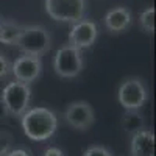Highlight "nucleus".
<instances>
[{
  "instance_id": "19",
  "label": "nucleus",
  "mask_w": 156,
  "mask_h": 156,
  "mask_svg": "<svg viewBox=\"0 0 156 156\" xmlns=\"http://www.w3.org/2000/svg\"><path fill=\"white\" fill-rule=\"evenodd\" d=\"M6 156H30L25 150H20V148H17V150H9L8 153H6Z\"/></svg>"
},
{
  "instance_id": "12",
  "label": "nucleus",
  "mask_w": 156,
  "mask_h": 156,
  "mask_svg": "<svg viewBox=\"0 0 156 156\" xmlns=\"http://www.w3.org/2000/svg\"><path fill=\"white\" fill-rule=\"evenodd\" d=\"M23 30V25L12 20H0V42L6 45H16Z\"/></svg>"
},
{
  "instance_id": "7",
  "label": "nucleus",
  "mask_w": 156,
  "mask_h": 156,
  "mask_svg": "<svg viewBox=\"0 0 156 156\" xmlns=\"http://www.w3.org/2000/svg\"><path fill=\"white\" fill-rule=\"evenodd\" d=\"M64 119H66V122L72 128L78 129V131H84V129H87L94 125L95 112H94V108L87 101L78 100V101H72L66 108V111H64Z\"/></svg>"
},
{
  "instance_id": "17",
  "label": "nucleus",
  "mask_w": 156,
  "mask_h": 156,
  "mask_svg": "<svg viewBox=\"0 0 156 156\" xmlns=\"http://www.w3.org/2000/svg\"><path fill=\"white\" fill-rule=\"evenodd\" d=\"M9 72H11V64H9V61L6 59L5 55L0 53V80H2V78H5V76H8Z\"/></svg>"
},
{
  "instance_id": "13",
  "label": "nucleus",
  "mask_w": 156,
  "mask_h": 156,
  "mask_svg": "<svg viewBox=\"0 0 156 156\" xmlns=\"http://www.w3.org/2000/svg\"><path fill=\"white\" fill-rule=\"evenodd\" d=\"M144 125H145L144 115L139 111H125V114L122 115V128L129 136L144 129Z\"/></svg>"
},
{
  "instance_id": "15",
  "label": "nucleus",
  "mask_w": 156,
  "mask_h": 156,
  "mask_svg": "<svg viewBox=\"0 0 156 156\" xmlns=\"http://www.w3.org/2000/svg\"><path fill=\"white\" fill-rule=\"evenodd\" d=\"M12 147V136L8 131H0V156H6Z\"/></svg>"
},
{
  "instance_id": "16",
  "label": "nucleus",
  "mask_w": 156,
  "mask_h": 156,
  "mask_svg": "<svg viewBox=\"0 0 156 156\" xmlns=\"http://www.w3.org/2000/svg\"><path fill=\"white\" fill-rule=\"evenodd\" d=\"M83 156H112L111 151L105 147H100V145H92V147H87L83 153Z\"/></svg>"
},
{
  "instance_id": "18",
  "label": "nucleus",
  "mask_w": 156,
  "mask_h": 156,
  "mask_svg": "<svg viewBox=\"0 0 156 156\" xmlns=\"http://www.w3.org/2000/svg\"><path fill=\"white\" fill-rule=\"evenodd\" d=\"M42 156H64V153L59 148H56V147H50V148H47L44 151Z\"/></svg>"
},
{
  "instance_id": "5",
  "label": "nucleus",
  "mask_w": 156,
  "mask_h": 156,
  "mask_svg": "<svg viewBox=\"0 0 156 156\" xmlns=\"http://www.w3.org/2000/svg\"><path fill=\"white\" fill-rule=\"evenodd\" d=\"M117 98H119L120 105L125 108V111H139L148 98V90L140 78L131 76L123 80L119 86Z\"/></svg>"
},
{
  "instance_id": "20",
  "label": "nucleus",
  "mask_w": 156,
  "mask_h": 156,
  "mask_svg": "<svg viewBox=\"0 0 156 156\" xmlns=\"http://www.w3.org/2000/svg\"><path fill=\"white\" fill-rule=\"evenodd\" d=\"M3 115H6V111H5V108L2 105V101H0V117H3Z\"/></svg>"
},
{
  "instance_id": "4",
  "label": "nucleus",
  "mask_w": 156,
  "mask_h": 156,
  "mask_svg": "<svg viewBox=\"0 0 156 156\" xmlns=\"http://www.w3.org/2000/svg\"><path fill=\"white\" fill-rule=\"evenodd\" d=\"M45 11L56 22L76 23L84 19L86 0H45Z\"/></svg>"
},
{
  "instance_id": "11",
  "label": "nucleus",
  "mask_w": 156,
  "mask_h": 156,
  "mask_svg": "<svg viewBox=\"0 0 156 156\" xmlns=\"http://www.w3.org/2000/svg\"><path fill=\"white\" fill-rule=\"evenodd\" d=\"M131 156H154V134L140 129L131 136Z\"/></svg>"
},
{
  "instance_id": "14",
  "label": "nucleus",
  "mask_w": 156,
  "mask_h": 156,
  "mask_svg": "<svg viewBox=\"0 0 156 156\" xmlns=\"http://www.w3.org/2000/svg\"><path fill=\"white\" fill-rule=\"evenodd\" d=\"M139 23H140V27H142V30H144V31H147L150 34L154 33V8L153 6H150L145 11L140 12Z\"/></svg>"
},
{
  "instance_id": "9",
  "label": "nucleus",
  "mask_w": 156,
  "mask_h": 156,
  "mask_svg": "<svg viewBox=\"0 0 156 156\" xmlns=\"http://www.w3.org/2000/svg\"><path fill=\"white\" fill-rule=\"evenodd\" d=\"M98 36V27L94 20L83 19L80 22L73 23L69 33V45L81 50L90 47Z\"/></svg>"
},
{
  "instance_id": "8",
  "label": "nucleus",
  "mask_w": 156,
  "mask_h": 156,
  "mask_svg": "<svg viewBox=\"0 0 156 156\" xmlns=\"http://www.w3.org/2000/svg\"><path fill=\"white\" fill-rule=\"evenodd\" d=\"M11 72L14 75L16 81L23 84H30L36 81L42 72V61L37 56L22 55L11 64Z\"/></svg>"
},
{
  "instance_id": "3",
  "label": "nucleus",
  "mask_w": 156,
  "mask_h": 156,
  "mask_svg": "<svg viewBox=\"0 0 156 156\" xmlns=\"http://www.w3.org/2000/svg\"><path fill=\"white\" fill-rule=\"evenodd\" d=\"M30 100V86L20 81H11L9 84H6L2 90V95H0V101H2L6 114L12 117H22L25 111H28Z\"/></svg>"
},
{
  "instance_id": "10",
  "label": "nucleus",
  "mask_w": 156,
  "mask_h": 156,
  "mask_svg": "<svg viewBox=\"0 0 156 156\" xmlns=\"http://www.w3.org/2000/svg\"><path fill=\"white\" fill-rule=\"evenodd\" d=\"M131 25V12L125 6H117L106 12L105 27L111 33H122Z\"/></svg>"
},
{
  "instance_id": "2",
  "label": "nucleus",
  "mask_w": 156,
  "mask_h": 156,
  "mask_svg": "<svg viewBox=\"0 0 156 156\" xmlns=\"http://www.w3.org/2000/svg\"><path fill=\"white\" fill-rule=\"evenodd\" d=\"M16 47L23 55H31L41 58L51 47V36L42 25H25Z\"/></svg>"
},
{
  "instance_id": "1",
  "label": "nucleus",
  "mask_w": 156,
  "mask_h": 156,
  "mask_svg": "<svg viewBox=\"0 0 156 156\" xmlns=\"http://www.w3.org/2000/svg\"><path fill=\"white\" fill-rule=\"evenodd\" d=\"M20 123L25 136L33 140H47L55 134L58 119L56 114L48 108H31L20 117Z\"/></svg>"
},
{
  "instance_id": "6",
  "label": "nucleus",
  "mask_w": 156,
  "mask_h": 156,
  "mask_svg": "<svg viewBox=\"0 0 156 156\" xmlns=\"http://www.w3.org/2000/svg\"><path fill=\"white\" fill-rule=\"evenodd\" d=\"M84 67L81 50L72 45L61 47L53 58V69L61 78H75Z\"/></svg>"
}]
</instances>
